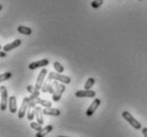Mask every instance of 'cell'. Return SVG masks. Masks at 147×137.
I'll use <instances>...</instances> for the list:
<instances>
[{
	"label": "cell",
	"mask_w": 147,
	"mask_h": 137,
	"mask_svg": "<svg viewBox=\"0 0 147 137\" xmlns=\"http://www.w3.org/2000/svg\"><path fill=\"white\" fill-rule=\"evenodd\" d=\"M48 80H53V81H58L61 82L63 84H69L71 79L67 76H63L61 74H58V72H50L48 74Z\"/></svg>",
	"instance_id": "3"
},
{
	"label": "cell",
	"mask_w": 147,
	"mask_h": 137,
	"mask_svg": "<svg viewBox=\"0 0 147 137\" xmlns=\"http://www.w3.org/2000/svg\"><path fill=\"white\" fill-rule=\"evenodd\" d=\"M76 97L78 98H94L96 96V93L92 89H83V90H78L76 92Z\"/></svg>",
	"instance_id": "7"
},
{
	"label": "cell",
	"mask_w": 147,
	"mask_h": 137,
	"mask_svg": "<svg viewBox=\"0 0 147 137\" xmlns=\"http://www.w3.org/2000/svg\"><path fill=\"white\" fill-rule=\"evenodd\" d=\"M2 10V4H0V11Z\"/></svg>",
	"instance_id": "26"
},
{
	"label": "cell",
	"mask_w": 147,
	"mask_h": 137,
	"mask_svg": "<svg viewBox=\"0 0 147 137\" xmlns=\"http://www.w3.org/2000/svg\"><path fill=\"white\" fill-rule=\"evenodd\" d=\"M5 56H7V52L0 50V57H5Z\"/></svg>",
	"instance_id": "25"
},
{
	"label": "cell",
	"mask_w": 147,
	"mask_h": 137,
	"mask_svg": "<svg viewBox=\"0 0 147 137\" xmlns=\"http://www.w3.org/2000/svg\"><path fill=\"white\" fill-rule=\"evenodd\" d=\"M20 45H22V41H20V39H15L14 41H12V43H10V44L4 45V46H3V51L4 52L11 51V50H13V49L19 47Z\"/></svg>",
	"instance_id": "11"
},
{
	"label": "cell",
	"mask_w": 147,
	"mask_h": 137,
	"mask_svg": "<svg viewBox=\"0 0 147 137\" xmlns=\"http://www.w3.org/2000/svg\"><path fill=\"white\" fill-rule=\"evenodd\" d=\"M100 103H101V100H100V99H98V98L94 99V101L92 102V104H91V105L88 106V110H86V113H85L86 116H88V117H90V116H92L93 114L96 112V110L98 108V106L100 105Z\"/></svg>",
	"instance_id": "9"
},
{
	"label": "cell",
	"mask_w": 147,
	"mask_h": 137,
	"mask_svg": "<svg viewBox=\"0 0 147 137\" xmlns=\"http://www.w3.org/2000/svg\"><path fill=\"white\" fill-rule=\"evenodd\" d=\"M30 126H31V129H33V130H35L36 132H40L43 128H42V126H40V123L37 122H31L30 123Z\"/></svg>",
	"instance_id": "23"
},
{
	"label": "cell",
	"mask_w": 147,
	"mask_h": 137,
	"mask_svg": "<svg viewBox=\"0 0 147 137\" xmlns=\"http://www.w3.org/2000/svg\"><path fill=\"white\" fill-rule=\"evenodd\" d=\"M58 137H67V136H58Z\"/></svg>",
	"instance_id": "27"
},
{
	"label": "cell",
	"mask_w": 147,
	"mask_h": 137,
	"mask_svg": "<svg viewBox=\"0 0 147 137\" xmlns=\"http://www.w3.org/2000/svg\"><path fill=\"white\" fill-rule=\"evenodd\" d=\"M42 92L53 95V93H55V87H53L52 84H43V86H42Z\"/></svg>",
	"instance_id": "17"
},
{
	"label": "cell",
	"mask_w": 147,
	"mask_h": 137,
	"mask_svg": "<svg viewBox=\"0 0 147 137\" xmlns=\"http://www.w3.org/2000/svg\"><path fill=\"white\" fill-rule=\"evenodd\" d=\"M52 130H53V126L49 124V126H45L44 129H42L40 132H37L36 135H35V137H45L47 134H49L50 132H52Z\"/></svg>",
	"instance_id": "15"
},
{
	"label": "cell",
	"mask_w": 147,
	"mask_h": 137,
	"mask_svg": "<svg viewBox=\"0 0 147 137\" xmlns=\"http://www.w3.org/2000/svg\"><path fill=\"white\" fill-rule=\"evenodd\" d=\"M48 64H49V61H48L47 59H40V61H35V62L30 63L28 67H29L30 70H35L37 68H42V67L47 66Z\"/></svg>",
	"instance_id": "5"
},
{
	"label": "cell",
	"mask_w": 147,
	"mask_h": 137,
	"mask_svg": "<svg viewBox=\"0 0 147 137\" xmlns=\"http://www.w3.org/2000/svg\"><path fill=\"white\" fill-rule=\"evenodd\" d=\"M47 69H42L40 70V72L38 74V76H37V79H36V82H35V88L36 89H42V86H43V83H44V79L45 77H46V74H47Z\"/></svg>",
	"instance_id": "6"
},
{
	"label": "cell",
	"mask_w": 147,
	"mask_h": 137,
	"mask_svg": "<svg viewBox=\"0 0 147 137\" xmlns=\"http://www.w3.org/2000/svg\"><path fill=\"white\" fill-rule=\"evenodd\" d=\"M52 85L55 87V93L52 95V100L55 101V102H58V101L61 100V97H62L63 93L65 92V85L58 83V81L53 82Z\"/></svg>",
	"instance_id": "1"
},
{
	"label": "cell",
	"mask_w": 147,
	"mask_h": 137,
	"mask_svg": "<svg viewBox=\"0 0 147 137\" xmlns=\"http://www.w3.org/2000/svg\"><path fill=\"white\" fill-rule=\"evenodd\" d=\"M0 50H1V45H0Z\"/></svg>",
	"instance_id": "28"
},
{
	"label": "cell",
	"mask_w": 147,
	"mask_h": 137,
	"mask_svg": "<svg viewBox=\"0 0 147 137\" xmlns=\"http://www.w3.org/2000/svg\"><path fill=\"white\" fill-rule=\"evenodd\" d=\"M95 84V79L94 78H88V80H86V82H85L84 84V89H91L93 87V85Z\"/></svg>",
	"instance_id": "19"
},
{
	"label": "cell",
	"mask_w": 147,
	"mask_h": 137,
	"mask_svg": "<svg viewBox=\"0 0 147 137\" xmlns=\"http://www.w3.org/2000/svg\"><path fill=\"white\" fill-rule=\"evenodd\" d=\"M28 108H29V98H24L22 103V106L18 111V118L22 119L25 117V115L27 114V111H28Z\"/></svg>",
	"instance_id": "8"
},
{
	"label": "cell",
	"mask_w": 147,
	"mask_h": 137,
	"mask_svg": "<svg viewBox=\"0 0 147 137\" xmlns=\"http://www.w3.org/2000/svg\"><path fill=\"white\" fill-rule=\"evenodd\" d=\"M43 110L40 106H36L35 108V118H36V121L37 123H40V126H43V123H44V118H43Z\"/></svg>",
	"instance_id": "13"
},
{
	"label": "cell",
	"mask_w": 147,
	"mask_h": 137,
	"mask_svg": "<svg viewBox=\"0 0 147 137\" xmlns=\"http://www.w3.org/2000/svg\"><path fill=\"white\" fill-rule=\"evenodd\" d=\"M17 31H18L20 34H24V35H31V34H32V29L29 28V27L19 26L18 28H17Z\"/></svg>",
	"instance_id": "16"
},
{
	"label": "cell",
	"mask_w": 147,
	"mask_h": 137,
	"mask_svg": "<svg viewBox=\"0 0 147 137\" xmlns=\"http://www.w3.org/2000/svg\"><path fill=\"white\" fill-rule=\"evenodd\" d=\"M102 3H103V0H93L92 2H91V5L94 9H98V7H100L102 5Z\"/></svg>",
	"instance_id": "21"
},
{
	"label": "cell",
	"mask_w": 147,
	"mask_h": 137,
	"mask_svg": "<svg viewBox=\"0 0 147 137\" xmlns=\"http://www.w3.org/2000/svg\"><path fill=\"white\" fill-rule=\"evenodd\" d=\"M43 113L45 115H49V116H60L61 115V111L58 110V108H44L43 110Z\"/></svg>",
	"instance_id": "14"
},
{
	"label": "cell",
	"mask_w": 147,
	"mask_h": 137,
	"mask_svg": "<svg viewBox=\"0 0 147 137\" xmlns=\"http://www.w3.org/2000/svg\"><path fill=\"white\" fill-rule=\"evenodd\" d=\"M11 77H12L11 72H4V74H0V82L7 81V80H9V79H11Z\"/></svg>",
	"instance_id": "22"
},
{
	"label": "cell",
	"mask_w": 147,
	"mask_h": 137,
	"mask_svg": "<svg viewBox=\"0 0 147 137\" xmlns=\"http://www.w3.org/2000/svg\"><path fill=\"white\" fill-rule=\"evenodd\" d=\"M142 133H143L144 137H147V128H143L142 129Z\"/></svg>",
	"instance_id": "24"
},
{
	"label": "cell",
	"mask_w": 147,
	"mask_h": 137,
	"mask_svg": "<svg viewBox=\"0 0 147 137\" xmlns=\"http://www.w3.org/2000/svg\"><path fill=\"white\" fill-rule=\"evenodd\" d=\"M27 90L32 95V97H40V92H38V89H36L35 87H33V86L28 85L27 86Z\"/></svg>",
	"instance_id": "18"
},
{
	"label": "cell",
	"mask_w": 147,
	"mask_h": 137,
	"mask_svg": "<svg viewBox=\"0 0 147 137\" xmlns=\"http://www.w3.org/2000/svg\"><path fill=\"white\" fill-rule=\"evenodd\" d=\"M53 68H55V72H58V74H62L63 71H64V67L59 62H55L53 63Z\"/></svg>",
	"instance_id": "20"
},
{
	"label": "cell",
	"mask_w": 147,
	"mask_h": 137,
	"mask_svg": "<svg viewBox=\"0 0 147 137\" xmlns=\"http://www.w3.org/2000/svg\"><path fill=\"white\" fill-rule=\"evenodd\" d=\"M32 100L35 102L36 104H40V106H43L44 108H51V102L50 101H47V100H43V99H40V97H30Z\"/></svg>",
	"instance_id": "10"
},
{
	"label": "cell",
	"mask_w": 147,
	"mask_h": 137,
	"mask_svg": "<svg viewBox=\"0 0 147 137\" xmlns=\"http://www.w3.org/2000/svg\"><path fill=\"white\" fill-rule=\"evenodd\" d=\"M0 94H1V101H0V110L4 112L7 108V102H9V95H7V89L5 86H0Z\"/></svg>",
	"instance_id": "4"
},
{
	"label": "cell",
	"mask_w": 147,
	"mask_h": 137,
	"mask_svg": "<svg viewBox=\"0 0 147 137\" xmlns=\"http://www.w3.org/2000/svg\"><path fill=\"white\" fill-rule=\"evenodd\" d=\"M9 110L12 114H15L17 112V99L15 96H11L9 98Z\"/></svg>",
	"instance_id": "12"
},
{
	"label": "cell",
	"mask_w": 147,
	"mask_h": 137,
	"mask_svg": "<svg viewBox=\"0 0 147 137\" xmlns=\"http://www.w3.org/2000/svg\"><path fill=\"white\" fill-rule=\"evenodd\" d=\"M121 116H123V118L125 119L126 121H128V123L132 126L133 129H136V130H141V129H142L141 123L139 122V121H138V120H136L129 112H127V111L123 112V113H121Z\"/></svg>",
	"instance_id": "2"
}]
</instances>
